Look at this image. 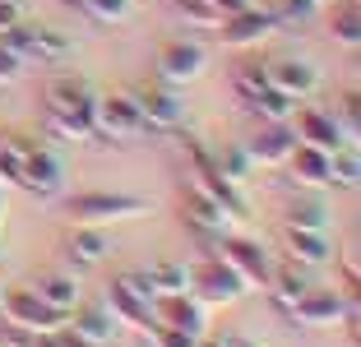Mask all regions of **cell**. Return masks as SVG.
<instances>
[{"label": "cell", "instance_id": "d4e9b609", "mask_svg": "<svg viewBox=\"0 0 361 347\" xmlns=\"http://www.w3.org/2000/svg\"><path fill=\"white\" fill-rule=\"evenodd\" d=\"M269 287H274V296H278L283 305H292L297 296L310 292V278H306V269H297V260H287V264H274Z\"/></svg>", "mask_w": 361, "mask_h": 347}, {"label": "cell", "instance_id": "4fadbf2b", "mask_svg": "<svg viewBox=\"0 0 361 347\" xmlns=\"http://www.w3.org/2000/svg\"><path fill=\"white\" fill-rule=\"evenodd\" d=\"M292 135H297V144H310V148H324V153H334V148H343V130L338 121H334L329 111H319V106H306V111H292Z\"/></svg>", "mask_w": 361, "mask_h": 347}, {"label": "cell", "instance_id": "5b68a950", "mask_svg": "<svg viewBox=\"0 0 361 347\" xmlns=\"http://www.w3.org/2000/svg\"><path fill=\"white\" fill-rule=\"evenodd\" d=\"M209 65V51L190 37H171V42L158 47V61H153V74H158V84L176 88V84H195Z\"/></svg>", "mask_w": 361, "mask_h": 347}, {"label": "cell", "instance_id": "44dd1931", "mask_svg": "<svg viewBox=\"0 0 361 347\" xmlns=\"http://www.w3.org/2000/svg\"><path fill=\"white\" fill-rule=\"evenodd\" d=\"M47 135L65 139V144H93L97 130L88 111H47Z\"/></svg>", "mask_w": 361, "mask_h": 347}, {"label": "cell", "instance_id": "277c9868", "mask_svg": "<svg viewBox=\"0 0 361 347\" xmlns=\"http://www.w3.org/2000/svg\"><path fill=\"white\" fill-rule=\"evenodd\" d=\"M88 116H93L97 139H116V144H126V139L149 135V126H144V116H139V106H135L130 93H97Z\"/></svg>", "mask_w": 361, "mask_h": 347}, {"label": "cell", "instance_id": "ab89813d", "mask_svg": "<svg viewBox=\"0 0 361 347\" xmlns=\"http://www.w3.org/2000/svg\"><path fill=\"white\" fill-rule=\"evenodd\" d=\"M357 106H361V102H357V93H348V97H343V121H348V126H357V116H361Z\"/></svg>", "mask_w": 361, "mask_h": 347}, {"label": "cell", "instance_id": "74e56055", "mask_svg": "<svg viewBox=\"0 0 361 347\" xmlns=\"http://www.w3.org/2000/svg\"><path fill=\"white\" fill-rule=\"evenodd\" d=\"M19 56H14L10 51V47H5V42H0V84H10V79H19Z\"/></svg>", "mask_w": 361, "mask_h": 347}, {"label": "cell", "instance_id": "2e32d148", "mask_svg": "<svg viewBox=\"0 0 361 347\" xmlns=\"http://www.w3.org/2000/svg\"><path fill=\"white\" fill-rule=\"evenodd\" d=\"M93 97H97L93 84H88V79H75V74H56L42 88L47 111H93Z\"/></svg>", "mask_w": 361, "mask_h": 347}, {"label": "cell", "instance_id": "7402d4cb", "mask_svg": "<svg viewBox=\"0 0 361 347\" xmlns=\"http://www.w3.org/2000/svg\"><path fill=\"white\" fill-rule=\"evenodd\" d=\"M70 255H75L79 264H97V260H106L111 255V236H106L102 227H88V222H79L75 231H70Z\"/></svg>", "mask_w": 361, "mask_h": 347}, {"label": "cell", "instance_id": "e575fe53", "mask_svg": "<svg viewBox=\"0 0 361 347\" xmlns=\"http://www.w3.org/2000/svg\"><path fill=\"white\" fill-rule=\"evenodd\" d=\"M144 343L149 347H195V338L180 334V329H167V324H144Z\"/></svg>", "mask_w": 361, "mask_h": 347}, {"label": "cell", "instance_id": "9a60e30c", "mask_svg": "<svg viewBox=\"0 0 361 347\" xmlns=\"http://www.w3.org/2000/svg\"><path fill=\"white\" fill-rule=\"evenodd\" d=\"M292 144H297V135H292V126H287V121H264V126H259V135L245 144V158L259 162V167H278V162H287Z\"/></svg>", "mask_w": 361, "mask_h": 347}, {"label": "cell", "instance_id": "83f0119b", "mask_svg": "<svg viewBox=\"0 0 361 347\" xmlns=\"http://www.w3.org/2000/svg\"><path fill=\"white\" fill-rule=\"evenodd\" d=\"M357 181H361L357 148H334L329 153V190H357Z\"/></svg>", "mask_w": 361, "mask_h": 347}, {"label": "cell", "instance_id": "7a4b0ae2", "mask_svg": "<svg viewBox=\"0 0 361 347\" xmlns=\"http://www.w3.org/2000/svg\"><path fill=\"white\" fill-rule=\"evenodd\" d=\"M70 218L88 222V227H102V222H130L149 213V200L139 195H121V190H84V195H70L65 200Z\"/></svg>", "mask_w": 361, "mask_h": 347}, {"label": "cell", "instance_id": "8fae6325", "mask_svg": "<svg viewBox=\"0 0 361 347\" xmlns=\"http://www.w3.org/2000/svg\"><path fill=\"white\" fill-rule=\"evenodd\" d=\"M218 255H223V260L232 264L236 274L245 278V287H269V274H274V264H269V255L259 250L255 241H245V236H232V231H227L223 245H218Z\"/></svg>", "mask_w": 361, "mask_h": 347}, {"label": "cell", "instance_id": "f6af8a7d", "mask_svg": "<svg viewBox=\"0 0 361 347\" xmlns=\"http://www.w3.org/2000/svg\"><path fill=\"white\" fill-rule=\"evenodd\" d=\"M65 5H79V10H84V0H65Z\"/></svg>", "mask_w": 361, "mask_h": 347}, {"label": "cell", "instance_id": "ac0fdd59", "mask_svg": "<svg viewBox=\"0 0 361 347\" xmlns=\"http://www.w3.org/2000/svg\"><path fill=\"white\" fill-rule=\"evenodd\" d=\"M278 23L269 19L264 10H241V14H227L223 23H218V32H223V42H232V47H250V42H264L269 32H274Z\"/></svg>", "mask_w": 361, "mask_h": 347}, {"label": "cell", "instance_id": "9c48e42d", "mask_svg": "<svg viewBox=\"0 0 361 347\" xmlns=\"http://www.w3.org/2000/svg\"><path fill=\"white\" fill-rule=\"evenodd\" d=\"M149 324H167V329H180V334L200 338L204 334V305L185 292H158L149 305Z\"/></svg>", "mask_w": 361, "mask_h": 347}, {"label": "cell", "instance_id": "8d00e7d4", "mask_svg": "<svg viewBox=\"0 0 361 347\" xmlns=\"http://www.w3.org/2000/svg\"><path fill=\"white\" fill-rule=\"evenodd\" d=\"M0 185H5V190L19 185V158H14L10 148H0Z\"/></svg>", "mask_w": 361, "mask_h": 347}, {"label": "cell", "instance_id": "30bf717a", "mask_svg": "<svg viewBox=\"0 0 361 347\" xmlns=\"http://www.w3.org/2000/svg\"><path fill=\"white\" fill-rule=\"evenodd\" d=\"M180 209H185V218H190L200 231H213V236H227V231L241 222L227 204H218L213 195H204V190L190 185V181H185V190H180Z\"/></svg>", "mask_w": 361, "mask_h": 347}, {"label": "cell", "instance_id": "4dcf8cb0", "mask_svg": "<svg viewBox=\"0 0 361 347\" xmlns=\"http://www.w3.org/2000/svg\"><path fill=\"white\" fill-rule=\"evenodd\" d=\"M264 14L274 23H306L315 14V0H264Z\"/></svg>", "mask_w": 361, "mask_h": 347}, {"label": "cell", "instance_id": "d6a6232c", "mask_svg": "<svg viewBox=\"0 0 361 347\" xmlns=\"http://www.w3.org/2000/svg\"><path fill=\"white\" fill-rule=\"evenodd\" d=\"M250 111H255V116H264V121H292V111H297V102L269 88L264 97H255V102H250Z\"/></svg>", "mask_w": 361, "mask_h": 347}, {"label": "cell", "instance_id": "484cf974", "mask_svg": "<svg viewBox=\"0 0 361 347\" xmlns=\"http://www.w3.org/2000/svg\"><path fill=\"white\" fill-rule=\"evenodd\" d=\"M329 32L338 37L343 47H357V42H361V0H334V10H329Z\"/></svg>", "mask_w": 361, "mask_h": 347}, {"label": "cell", "instance_id": "ee69618b", "mask_svg": "<svg viewBox=\"0 0 361 347\" xmlns=\"http://www.w3.org/2000/svg\"><path fill=\"white\" fill-rule=\"evenodd\" d=\"M0 218H5V185H0Z\"/></svg>", "mask_w": 361, "mask_h": 347}, {"label": "cell", "instance_id": "8992f818", "mask_svg": "<svg viewBox=\"0 0 361 347\" xmlns=\"http://www.w3.org/2000/svg\"><path fill=\"white\" fill-rule=\"evenodd\" d=\"M352 305H357V301H348L343 292H315V287H310L306 296H297V301L287 305V315H292L297 329H310V334H315V329L343 324V315H348Z\"/></svg>", "mask_w": 361, "mask_h": 347}, {"label": "cell", "instance_id": "836d02e7", "mask_svg": "<svg viewBox=\"0 0 361 347\" xmlns=\"http://www.w3.org/2000/svg\"><path fill=\"white\" fill-rule=\"evenodd\" d=\"M144 274H149L153 292H185V264H153Z\"/></svg>", "mask_w": 361, "mask_h": 347}, {"label": "cell", "instance_id": "cb8c5ba5", "mask_svg": "<svg viewBox=\"0 0 361 347\" xmlns=\"http://www.w3.org/2000/svg\"><path fill=\"white\" fill-rule=\"evenodd\" d=\"M32 292L42 296V301L61 305V310H75L79 305V283L70 274H37L32 278Z\"/></svg>", "mask_w": 361, "mask_h": 347}, {"label": "cell", "instance_id": "3957f363", "mask_svg": "<svg viewBox=\"0 0 361 347\" xmlns=\"http://www.w3.org/2000/svg\"><path fill=\"white\" fill-rule=\"evenodd\" d=\"M185 292L195 301H209V305H232L245 296V278L236 274L223 255H213V260H195L185 269Z\"/></svg>", "mask_w": 361, "mask_h": 347}, {"label": "cell", "instance_id": "603a6c76", "mask_svg": "<svg viewBox=\"0 0 361 347\" xmlns=\"http://www.w3.org/2000/svg\"><path fill=\"white\" fill-rule=\"evenodd\" d=\"M106 310L116 315V324H135V329L149 324V301H139V296H135V292H126L121 283L106 287Z\"/></svg>", "mask_w": 361, "mask_h": 347}, {"label": "cell", "instance_id": "b9f144b4", "mask_svg": "<svg viewBox=\"0 0 361 347\" xmlns=\"http://www.w3.org/2000/svg\"><path fill=\"white\" fill-rule=\"evenodd\" d=\"M218 347H255V343H250L245 334H223V338H218Z\"/></svg>", "mask_w": 361, "mask_h": 347}, {"label": "cell", "instance_id": "f546056e", "mask_svg": "<svg viewBox=\"0 0 361 347\" xmlns=\"http://www.w3.org/2000/svg\"><path fill=\"white\" fill-rule=\"evenodd\" d=\"M287 227L324 231V227H329V209H324V200H297L292 209H287Z\"/></svg>", "mask_w": 361, "mask_h": 347}, {"label": "cell", "instance_id": "7bdbcfd3", "mask_svg": "<svg viewBox=\"0 0 361 347\" xmlns=\"http://www.w3.org/2000/svg\"><path fill=\"white\" fill-rule=\"evenodd\" d=\"M195 347H218V338H195Z\"/></svg>", "mask_w": 361, "mask_h": 347}, {"label": "cell", "instance_id": "d590c367", "mask_svg": "<svg viewBox=\"0 0 361 347\" xmlns=\"http://www.w3.org/2000/svg\"><path fill=\"white\" fill-rule=\"evenodd\" d=\"M84 10L102 23H121L130 14V0H84Z\"/></svg>", "mask_w": 361, "mask_h": 347}, {"label": "cell", "instance_id": "4316f807", "mask_svg": "<svg viewBox=\"0 0 361 347\" xmlns=\"http://www.w3.org/2000/svg\"><path fill=\"white\" fill-rule=\"evenodd\" d=\"M232 88H236V97L250 106L255 97H264V93H269V65H259V61H241V65L232 70Z\"/></svg>", "mask_w": 361, "mask_h": 347}, {"label": "cell", "instance_id": "5bb4252c", "mask_svg": "<svg viewBox=\"0 0 361 347\" xmlns=\"http://www.w3.org/2000/svg\"><path fill=\"white\" fill-rule=\"evenodd\" d=\"M61 162L47 153V148H28L19 158V185L32 190V195H42V200H51V195H61Z\"/></svg>", "mask_w": 361, "mask_h": 347}, {"label": "cell", "instance_id": "d6986e66", "mask_svg": "<svg viewBox=\"0 0 361 347\" xmlns=\"http://www.w3.org/2000/svg\"><path fill=\"white\" fill-rule=\"evenodd\" d=\"M287 167H292L297 185H306V190H329V153H324V148L292 144V153H287Z\"/></svg>", "mask_w": 361, "mask_h": 347}, {"label": "cell", "instance_id": "f35d334b", "mask_svg": "<svg viewBox=\"0 0 361 347\" xmlns=\"http://www.w3.org/2000/svg\"><path fill=\"white\" fill-rule=\"evenodd\" d=\"M14 23H23V10L14 5V0H0V32H10Z\"/></svg>", "mask_w": 361, "mask_h": 347}, {"label": "cell", "instance_id": "7c38bea8", "mask_svg": "<svg viewBox=\"0 0 361 347\" xmlns=\"http://www.w3.org/2000/svg\"><path fill=\"white\" fill-rule=\"evenodd\" d=\"M116 315L106 310V305H75L70 310V324H65V334L75 338V343L84 347H106L111 338H116Z\"/></svg>", "mask_w": 361, "mask_h": 347}, {"label": "cell", "instance_id": "60d3db41", "mask_svg": "<svg viewBox=\"0 0 361 347\" xmlns=\"http://www.w3.org/2000/svg\"><path fill=\"white\" fill-rule=\"evenodd\" d=\"M209 5H218L223 14H241V10H250V0H209Z\"/></svg>", "mask_w": 361, "mask_h": 347}, {"label": "cell", "instance_id": "6da1fadb", "mask_svg": "<svg viewBox=\"0 0 361 347\" xmlns=\"http://www.w3.org/2000/svg\"><path fill=\"white\" fill-rule=\"evenodd\" d=\"M0 319L5 329H23V334H61L70 324V310L42 301L32 287H10L0 292Z\"/></svg>", "mask_w": 361, "mask_h": 347}, {"label": "cell", "instance_id": "f1b7e54d", "mask_svg": "<svg viewBox=\"0 0 361 347\" xmlns=\"http://www.w3.org/2000/svg\"><path fill=\"white\" fill-rule=\"evenodd\" d=\"M171 10H176L180 23H190V28H218V23L227 19V14L218 10V5H209V0H176Z\"/></svg>", "mask_w": 361, "mask_h": 347}, {"label": "cell", "instance_id": "52a82bcc", "mask_svg": "<svg viewBox=\"0 0 361 347\" xmlns=\"http://www.w3.org/2000/svg\"><path fill=\"white\" fill-rule=\"evenodd\" d=\"M185 158H190V167H195V176H190V185H200L204 195H213L218 204H227V209L236 213V218H245V200H241V190L232 185V181L218 171V162H213V153L204 144H185Z\"/></svg>", "mask_w": 361, "mask_h": 347}, {"label": "cell", "instance_id": "ffe728a7", "mask_svg": "<svg viewBox=\"0 0 361 347\" xmlns=\"http://www.w3.org/2000/svg\"><path fill=\"white\" fill-rule=\"evenodd\" d=\"M283 245L292 260L301 264H329L334 260V245L324 231H306V227H283Z\"/></svg>", "mask_w": 361, "mask_h": 347}, {"label": "cell", "instance_id": "ba28073f", "mask_svg": "<svg viewBox=\"0 0 361 347\" xmlns=\"http://www.w3.org/2000/svg\"><path fill=\"white\" fill-rule=\"evenodd\" d=\"M130 97H135V106H139L149 130H180L185 126V106H180V97L167 84H135Z\"/></svg>", "mask_w": 361, "mask_h": 347}, {"label": "cell", "instance_id": "e0dca14e", "mask_svg": "<svg viewBox=\"0 0 361 347\" xmlns=\"http://www.w3.org/2000/svg\"><path fill=\"white\" fill-rule=\"evenodd\" d=\"M269 88L297 102V97H310L319 88V74H315V65H306V61H274L269 65Z\"/></svg>", "mask_w": 361, "mask_h": 347}, {"label": "cell", "instance_id": "1f68e13d", "mask_svg": "<svg viewBox=\"0 0 361 347\" xmlns=\"http://www.w3.org/2000/svg\"><path fill=\"white\" fill-rule=\"evenodd\" d=\"M213 162H218V171H223V176L232 181V185H241L245 171L255 167V162L245 158V148H218V153H213Z\"/></svg>", "mask_w": 361, "mask_h": 347}]
</instances>
